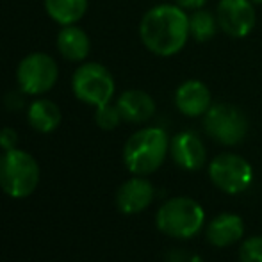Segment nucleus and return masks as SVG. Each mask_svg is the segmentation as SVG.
<instances>
[{"mask_svg":"<svg viewBox=\"0 0 262 262\" xmlns=\"http://www.w3.org/2000/svg\"><path fill=\"white\" fill-rule=\"evenodd\" d=\"M245 235V223L243 217L237 214L225 212L216 216L205 228V237L212 246L216 248H225L230 246L234 243H237L239 239Z\"/></svg>","mask_w":262,"mask_h":262,"instance_id":"obj_13","label":"nucleus"},{"mask_svg":"<svg viewBox=\"0 0 262 262\" xmlns=\"http://www.w3.org/2000/svg\"><path fill=\"white\" fill-rule=\"evenodd\" d=\"M57 62L45 52H32L18 62L16 82L20 91L25 95L38 97L49 93L57 82Z\"/></svg>","mask_w":262,"mask_h":262,"instance_id":"obj_7","label":"nucleus"},{"mask_svg":"<svg viewBox=\"0 0 262 262\" xmlns=\"http://www.w3.org/2000/svg\"><path fill=\"white\" fill-rule=\"evenodd\" d=\"M241 262H262V235L248 237L239 250Z\"/></svg>","mask_w":262,"mask_h":262,"instance_id":"obj_20","label":"nucleus"},{"mask_svg":"<svg viewBox=\"0 0 262 262\" xmlns=\"http://www.w3.org/2000/svg\"><path fill=\"white\" fill-rule=\"evenodd\" d=\"M204 130L220 145L234 146L246 138L248 120L239 107L232 104H214L204 114Z\"/></svg>","mask_w":262,"mask_h":262,"instance_id":"obj_6","label":"nucleus"},{"mask_svg":"<svg viewBox=\"0 0 262 262\" xmlns=\"http://www.w3.org/2000/svg\"><path fill=\"white\" fill-rule=\"evenodd\" d=\"M39 184V166L29 152L7 150L0 156V189L11 198H27Z\"/></svg>","mask_w":262,"mask_h":262,"instance_id":"obj_3","label":"nucleus"},{"mask_svg":"<svg viewBox=\"0 0 262 262\" xmlns=\"http://www.w3.org/2000/svg\"><path fill=\"white\" fill-rule=\"evenodd\" d=\"M175 105L184 116L198 118L204 116L212 105V97H210L209 88L202 80L191 79L177 88Z\"/></svg>","mask_w":262,"mask_h":262,"instance_id":"obj_11","label":"nucleus"},{"mask_svg":"<svg viewBox=\"0 0 262 262\" xmlns=\"http://www.w3.org/2000/svg\"><path fill=\"white\" fill-rule=\"evenodd\" d=\"M27 120L29 125L34 128L36 132L41 134H50L61 123V111L54 104L52 100L47 98H38L34 100L27 109Z\"/></svg>","mask_w":262,"mask_h":262,"instance_id":"obj_16","label":"nucleus"},{"mask_svg":"<svg viewBox=\"0 0 262 262\" xmlns=\"http://www.w3.org/2000/svg\"><path fill=\"white\" fill-rule=\"evenodd\" d=\"M114 88L113 75L100 62H82L72 77V90L77 100L93 107L109 104Z\"/></svg>","mask_w":262,"mask_h":262,"instance_id":"obj_5","label":"nucleus"},{"mask_svg":"<svg viewBox=\"0 0 262 262\" xmlns=\"http://www.w3.org/2000/svg\"><path fill=\"white\" fill-rule=\"evenodd\" d=\"M45 11L59 25H73L86 14L88 0H43Z\"/></svg>","mask_w":262,"mask_h":262,"instance_id":"obj_17","label":"nucleus"},{"mask_svg":"<svg viewBox=\"0 0 262 262\" xmlns=\"http://www.w3.org/2000/svg\"><path fill=\"white\" fill-rule=\"evenodd\" d=\"M177 6H180L182 9H200L207 0H175Z\"/></svg>","mask_w":262,"mask_h":262,"instance_id":"obj_22","label":"nucleus"},{"mask_svg":"<svg viewBox=\"0 0 262 262\" xmlns=\"http://www.w3.org/2000/svg\"><path fill=\"white\" fill-rule=\"evenodd\" d=\"M121 120H123V118H121L118 107L111 105V102L105 105L97 107V111H95V123H97L102 130H114V128L120 125Z\"/></svg>","mask_w":262,"mask_h":262,"instance_id":"obj_19","label":"nucleus"},{"mask_svg":"<svg viewBox=\"0 0 262 262\" xmlns=\"http://www.w3.org/2000/svg\"><path fill=\"white\" fill-rule=\"evenodd\" d=\"M217 18L214 16L210 11L205 9H194V13L189 16V34L193 36L196 41L205 43L216 36L217 31Z\"/></svg>","mask_w":262,"mask_h":262,"instance_id":"obj_18","label":"nucleus"},{"mask_svg":"<svg viewBox=\"0 0 262 262\" xmlns=\"http://www.w3.org/2000/svg\"><path fill=\"white\" fill-rule=\"evenodd\" d=\"M121 118L128 123H143L148 121L156 113V102L146 91L128 90L120 95L116 102Z\"/></svg>","mask_w":262,"mask_h":262,"instance_id":"obj_14","label":"nucleus"},{"mask_svg":"<svg viewBox=\"0 0 262 262\" xmlns=\"http://www.w3.org/2000/svg\"><path fill=\"white\" fill-rule=\"evenodd\" d=\"M169 152V138L161 127L134 132L123 146V162L130 173L145 177L157 171Z\"/></svg>","mask_w":262,"mask_h":262,"instance_id":"obj_2","label":"nucleus"},{"mask_svg":"<svg viewBox=\"0 0 262 262\" xmlns=\"http://www.w3.org/2000/svg\"><path fill=\"white\" fill-rule=\"evenodd\" d=\"M157 228L175 239H191L204 228L205 212L196 200L177 196L168 200L156 216Z\"/></svg>","mask_w":262,"mask_h":262,"instance_id":"obj_4","label":"nucleus"},{"mask_svg":"<svg viewBox=\"0 0 262 262\" xmlns=\"http://www.w3.org/2000/svg\"><path fill=\"white\" fill-rule=\"evenodd\" d=\"M217 25L230 38H245L257 24L252 0H221L216 11Z\"/></svg>","mask_w":262,"mask_h":262,"instance_id":"obj_9","label":"nucleus"},{"mask_svg":"<svg viewBox=\"0 0 262 262\" xmlns=\"http://www.w3.org/2000/svg\"><path fill=\"white\" fill-rule=\"evenodd\" d=\"M253 4H262V0H252Z\"/></svg>","mask_w":262,"mask_h":262,"instance_id":"obj_23","label":"nucleus"},{"mask_svg":"<svg viewBox=\"0 0 262 262\" xmlns=\"http://www.w3.org/2000/svg\"><path fill=\"white\" fill-rule=\"evenodd\" d=\"M189 16L177 4H161L145 13L139 38L152 54L161 57L179 54L189 38Z\"/></svg>","mask_w":262,"mask_h":262,"instance_id":"obj_1","label":"nucleus"},{"mask_svg":"<svg viewBox=\"0 0 262 262\" xmlns=\"http://www.w3.org/2000/svg\"><path fill=\"white\" fill-rule=\"evenodd\" d=\"M209 177L220 191L239 194L250 187L253 180L252 164L235 154H220L209 166Z\"/></svg>","mask_w":262,"mask_h":262,"instance_id":"obj_8","label":"nucleus"},{"mask_svg":"<svg viewBox=\"0 0 262 262\" xmlns=\"http://www.w3.org/2000/svg\"><path fill=\"white\" fill-rule=\"evenodd\" d=\"M169 154H171L173 161L177 166L187 171H196L205 164V146L200 136L194 134L191 130L179 132L175 138L169 141Z\"/></svg>","mask_w":262,"mask_h":262,"instance_id":"obj_10","label":"nucleus"},{"mask_svg":"<svg viewBox=\"0 0 262 262\" xmlns=\"http://www.w3.org/2000/svg\"><path fill=\"white\" fill-rule=\"evenodd\" d=\"M57 50L64 59L72 62H82L90 55L91 41L80 27L64 25L57 34Z\"/></svg>","mask_w":262,"mask_h":262,"instance_id":"obj_15","label":"nucleus"},{"mask_svg":"<svg viewBox=\"0 0 262 262\" xmlns=\"http://www.w3.org/2000/svg\"><path fill=\"white\" fill-rule=\"evenodd\" d=\"M16 145H18V132L11 127H4L0 130V148L4 152H7V150L16 148Z\"/></svg>","mask_w":262,"mask_h":262,"instance_id":"obj_21","label":"nucleus"},{"mask_svg":"<svg viewBox=\"0 0 262 262\" xmlns=\"http://www.w3.org/2000/svg\"><path fill=\"white\" fill-rule=\"evenodd\" d=\"M154 194L156 189L150 180L136 175L120 186L116 193V205L123 214H139L152 204Z\"/></svg>","mask_w":262,"mask_h":262,"instance_id":"obj_12","label":"nucleus"}]
</instances>
